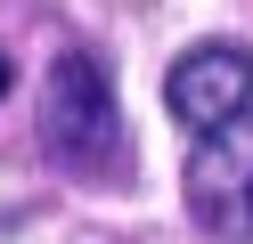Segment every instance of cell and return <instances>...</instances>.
<instances>
[{"label": "cell", "instance_id": "3957f363", "mask_svg": "<svg viewBox=\"0 0 253 244\" xmlns=\"http://www.w3.org/2000/svg\"><path fill=\"white\" fill-rule=\"evenodd\" d=\"M164 106H171V122H180L188 139L212 130V122H237V114L253 106V49L245 41H196V49H180L171 73H164Z\"/></svg>", "mask_w": 253, "mask_h": 244}, {"label": "cell", "instance_id": "277c9868", "mask_svg": "<svg viewBox=\"0 0 253 244\" xmlns=\"http://www.w3.org/2000/svg\"><path fill=\"white\" fill-rule=\"evenodd\" d=\"M0 90H8V57H0Z\"/></svg>", "mask_w": 253, "mask_h": 244}, {"label": "cell", "instance_id": "7a4b0ae2", "mask_svg": "<svg viewBox=\"0 0 253 244\" xmlns=\"http://www.w3.org/2000/svg\"><path fill=\"white\" fill-rule=\"evenodd\" d=\"M180 195H188V220L220 244H253V114L237 122H212L188 139L180 163Z\"/></svg>", "mask_w": 253, "mask_h": 244}, {"label": "cell", "instance_id": "6da1fadb", "mask_svg": "<svg viewBox=\"0 0 253 244\" xmlns=\"http://www.w3.org/2000/svg\"><path fill=\"white\" fill-rule=\"evenodd\" d=\"M41 146L49 163L66 171H123V98H115V73H106L90 49H57L49 57V81H41Z\"/></svg>", "mask_w": 253, "mask_h": 244}]
</instances>
